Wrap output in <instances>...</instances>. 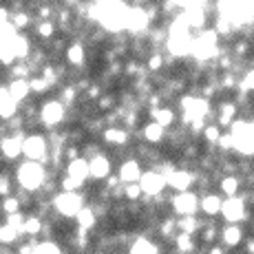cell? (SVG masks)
<instances>
[{"label":"cell","instance_id":"cell-34","mask_svg":"<svg viewBox=\"0 0 254 254\" xmlns=\"http://www.w3.org/2000/svg\"><path fill=\"white\" fill-rule=\"evenodd\" d=\"M9 20V7H4V4H0V24Z\"/></svg>","mask_w":254,"mask_h":254},{"label":"cell","instance_id":"cell-32","mask_svg":"<svg viewBox=\"0 0 254 254\" xmlns=\"http://www.w3.org/2000/svg\"><path fill=\"white\" fill-rule=\"evenodd\" d=\"M0 210H2L4 214H11V212H18V210H22V206H20V201H18L16 194H7V197H2Z\"/></svg>","mask_w":254,"mask_h":254},{"label":"cell","instance_id":"cell-23","mask_svg":"<svg viewBox=\"0 0 254 254\" xmlns=\"http://www.w3.org/2000/svg\"><path fill=\"white\" fill-rule=\"evenodd\" d=\"M16 113H18V104L11 100L7 86L0 84V120H9V117Z\"/></svg>","mask_w":254,"mask_h":254},{"label":"cell","instance_id":"cell-29","mask_svg":"<svg viewBox=\"0 0 254 254\" xmlns=\"http://www.w3.org/2000/svg\"><path fill=\"white\" fill-rule=\"evenodd\" d=\"M199 239H201L203 246L217 243L219 241V226L214 221H210L208 226H201V228H199Z\"/></svg>","mask_w":254,"mask_h":254},{"label":"cell","instance_id":"cell-18","mask_svg":"<svg viewBox=\"0 0 254 254\" xmlns=\"http://www.w3.org/2000/svg\"><path fill=\"white\" fill-rule=\"evenodd\" d=\"M64 173L69 175L73 179H80V182H86L89 179V162H86V157H75V159H69L64 166Z\"/></svg>","mask_w":254,"mask_h":254},{"label":"cell","instance_id":"cell-27","mask_svg":"<svg viewBox=\"0 0 254 254\" xmlns=\"http://www.w3.org/2000/svg\"><path fill=\"white\" fill-rule=\"evenodd\" d=\"M221 126L217 124V122H206V126L201 128V135L199 137L203 139V144H208V146H214L217 144V139H219V135H221Z\"/></svg>","mask_w":254,"mask_h":254},{"label":"cell","instance_id":"cell-33","mask_svg":"<svg viewBox=\"0 0 254 254\" xmlns=\"http://www.w3.org/2000/svg\"><path fill=\"white\" fill-rule=\"evenodd\" d=\"M141 188L137 182H130V184H124V199L126 201H139L141 199Z\"/></svg>","mask_w":254,"mask_h":254},{"label":"cell","instance_id":"cell-2","mask_svg":"<svg viewBox=\"0 0 254 254\" xmlns=\"http://www.w3.org/2000/svg\"><path fill=\"white\" fill-rule=\"evenodd\" d=\"M49 168L42 162H33V159H24V162L18 166L16 170V182L20 188L29 190V192H36V190L42 188V184L47 182L49 177Z\"/></svg>","mask_w":254,"mask_h":254},{"label":"cell","instance_id":"cell-22","mask_svg":"<svg viewBox=\"0 0 254 254\" xmlns=\"http://www.w3.org/2000/svg\"><path fill=\"white\" fill-rule=\"evenodd\" d=\"M175 243V250L182 252V254H188V252H197V243H194V234H188V232H175V237L170 239Z\"/></svg>","mask_w":254,"mask_h":254},{"label":"cell","instance_id":"cell-5","mask_svg":"<svg viewBox=\"0 0 254 254\" xmlns=\"http://www.w3.org/2000/svg\"><path fill=\"white\" fill-rule=\"evenodd\" d=\"M168 206L173 214H199V192L197 190H177L175 194H168Z\"/></svg>","mask_w":254,"mask_h":254},{"label":"cell","instance_id":"cell-17","mask_svg":"<svg viewBox=\"0 0 254 254\" xmlns=\"http://www.w3.org/2000/svg\"><path fill=\"white\" fill-rule=\"evenodd\" d=\"M64 60L69 66H84L86 64V47L82 40H73L64 49Z\"/></svg>","mask_w":254,"mask_h":254},{"label":"cell","instance_id":"cell-7","mask_svg":"<svg viewBox=\"0 0 254 254\" xmlns=\"http://www.w3.org/2000/svg\"><path fill=\"white\" fill-rule=\"evenodd\" d=\"M141 192L146 194V197H157L159 192H164V190H168V184H166V177L159 170L155 168H148V170H141L139 179H137Z\"/></svg>","mask_w":254,"mask_h":254},{"label":"cell","instance_id":"cell-4","mask_svg":"<svg viewBox=\"0 0 254 254\" xmlns=\"http://www.w3.org/2000/svg\"><path fill=\"white\" fill-rule=\"evenodd\" d=\"M219 214H223L226 223H248L250 226V206L243 201L241 194L226 197V201H221Z\"/></svg>","mask_w":254,"mask_h":254},{"label":"cell","instance_id":"cell-15","mask_svg":"<svg viewBox=\"0 0 254 254\" xmlns=\"http://www.w3.org/2000/svg\"><path fill=\"white\" fill-rule=\"evenodd\" d=\"M7 91H9L11 100L16 102L18 106L24 104V102L29 100V95H33L27 77H11V80H9V84H7Z\"/></svg>","mask_w":254,"mask_h":254},{"label":"cell","instance_id":"cell-20","mask_svg":"<svg viewBox=\"0 0 254 254\" xmlns=\"http://www.w3.org/2000/svg\"><path fill=\"white\" fill-rule=\"evenodd\" d=\"M128 252H133V254H155V252H164V250L150 237L141 234V237H137V239H133V241H130Z\"/></svg>","mask_w":254,"mask_h":254},{"label":"cell","instance_id":"cell-12","mask_svg":"<svg viewBox=\"0 0 254 254\" xmlns=\"http://www.w3.org/2000/svg\"><path fill=\"white\" fill-rule=\"evenodd\" d=\"M239 106L234 104L232 100H226V102H219L214 106V122H217L221 128H228V126L234 122V117H239Z\"/></svg>","mask_w":254,"mask_h":254},{"label":"cell","instance_id":"cell-31","mask_svg":"<svg viewBox=\"0 0 254 254\" xmlns=\"http://www.w3.org/2000/svg\"><path fill=\"white\" fill-rule=\"evenodd\" d=\"M232 56L237 58V60H243L246 56H250V40H246V38H239L237 42H234V47H232Z\"/></svg>","mask_w":254,"mask_h":254},{"label":"cell","instance_id":"cell-8","mask_svg":"<svg viewBox=\"0 0 254 254\" xmlns=\"http://www.w3.org/2000/svg\"><path fill=\"white\" fill-rule=\"evenodd\" d=\"M86 162H89V179H93V182H102L104 177H109L113 173V159L102 150L86 157Z\"/></svg>","mask_w":254,"mask_h":254},{"label":"cell","instance_id":"cell-14","mask_svg":"<svg viewBox=\"0 0 254 254\" xmlns=\"http://www.w3.org/2000/svg\"><path fill=\"white\" fill-rule=\"evenodd\" d=\"M221 201L223 197L217 192H208V190H203V192H199V212L203 214V217H217L219 210H221Z\"/></svg>","mask_w":254,"mask_h":254},{"label":"cell","instance_id":"cell-35","mask_svg":"<svg viewBox=\"0 0 254 254\" xmlns=\"http://www.w3.org/2000/svg\"><path fill=\"white\" fill-rule=\"evenodd\" d=\"M246 252H248V254H252V252H254V239H252V237H248V239H246Z\"/></svg>","mask_w":254,"mask_h":254},{"label":"cell","instance_id":"cell-1","mask_svg":"<svg viewBox=\"0 0 254 254\" xmlns=\"http://www.w3.org/2000/svg\"><path fill=\"white\" fill-rule=\"evenodd\" d=\"M228 133L232 135V153L239 157H250L254 153V122L250 117H234V122L228 126Z\"/></svg>","mask_w":254,"mask_h":254},{"label":"cell","instance_id":"cell-26","mask_svg":"<svg viewBox=\"0 0 254 254\" xmlns=\"http://www.w3.org/2000/svg\"><path fill=\"white\" fill-rule=\"evenodd\" d=\"M20 237H22V234L18 232L13 226H9L7 221H4V223H0V243H2V246L13 248V243H18V241H20Z\"/></svg>","mask_w":254,"mask_h":254},{"label":"cell","instance_id":"cell-30","mask_svg":"<svg viewBox=\"0 0 254 254\" xmlns=\"http://www.w3.org/2000/svg\"><path fill=\"white\" fill-rule=\"evenodd\" d=\"M27 80H29V86H31V93H36V95H45V93L51 91L49 82L40 75V73H33V75H29Z\"/></svg>","mask_w":254,"mask_h":254},{"label":"cell","instance_id":"cell-16","mask_svg":"<svg viewBox=\"0 0 254 254\" xmlns=\"http://www.w3.org/2000/svg\"><path fill=\"white\" fill-rule=\"evenodd\" d=\"M146 113H148L150 120H155L157 124H162L164 128H170V126L177 124L179 120V113L173 109V106H155V109H146Z\"/></svg>","mask_w":254,"mask_h":254},{"label":"cell","instance_id":"cell-9","mask_svg":"<svg viewBox=\"0 0 254 254\" xmlns=\"http://www.w3.org/2000/svg\"><path fill=\"white\" fill-rule=\"evenodd\" d=\"M197 173H199V168L192 173L190 168H177V166H175V168L166 175V184H168V188H173V190H190L194 186Z\"/></svg>","mask_w":254,"mask_h":254},{"label":"cell","instance_id":"cell-21","mask_svg":"<svg viewBox=\"0 0 254 254\" xmlns=\"http://www.w3.org/2000/svg\"><path fill=\"white\" fill-rule=\"evenodd\" d=\"M219 190H221L223 197H234V194H239V190H241V175H221L219 177Z\"/></svg>","mask_w":254,"mask_h":254},{"label":"cell","instance_id":"cell-28","mask_svg":"<svg viewBox=\"0 0 254 254\" xmlns=\"http://www.w3.org/2000/svg\"><path fill=\"white\" fill-rule=\"evenodd\" d=\"M36 36L40 38L42 42H49L53 36H58V24L53 20H40L36 24Z\"/></svg>","mask_w":254,"mask_h":254},{"label":"cell","instance_id":"cell-25","mask_svg":"<svg viewBox=\"0 0 254 254\" xmlns=\"http://www.w3.org/2000/svg\"><path fill=\"white\" fill-rule=\"evenodd\" d=\"M146 71L148 73H162V71H166V56L162 51H150L148 56H146Z\"/></svg>","mask_w":254,"mask_h":254},{"label":"cell","instance_id":"cell-24","mask_svg":"<svg viewBox=\"0 0 254 254\" xmlns=\"http://www.w3.org/2000/svg\"><path fill=\"white\" fill-rule=\"evenodd\" d=\"M9 22L18 29V31H24L33 24V13L29 9H18V11H9Z\"/></svg>","mask_w":254,"mask_h":254},{"label":"cell","instance_id":"cell-11","mask_svg":"<svg viewBox=\"0 0 254 254\" xmlns=\"http://www.w3.org/2000/svg\"><path fill=\"white\" fill-rule=\"evenodd\" d=\"M243 237H246V230H243L239 223H228V226L219 228V241H221V246H226L228 250L241 246Z\"/></svg>","mask_w":254,"mask_h":254},{"label":"cell","instance_id":"cell-19","mask_svg":"<svg viewBox=\"0 0 254 254\" xmlns=\"http://www.w3.org/2000/svg\"><path fill=\"white\" fill-rule=\"evenodd\" d=\"M166 137V128L162 124H157V122H148V124H144V128H141V139L146 141V144H153V146H157V144H162Z\"/></svg>","mask_w":254,"mask_h":254},{"label":"cell","instance_id":"cell-10","mask_svg":"<svg viewBox=\"0 0 254 254\" xmlns=\"http://www.w3.org/2000/svg\"><path fill=\"white\" fill-rule=\"evenodd\" d=\"M102 141L109 146H115V148H124V146H128L130 141H133V133H130L128 128H124V126L115 124V126H104L102 128Z\"/></svg>","mask_w":254,"mask_h":254},{"label":"cell","instance_id":"cell-13","mask_svg":"<svg viewBox=\"0 0 254 254\" xmlns=\"http://www.w3.org/2000/svg\"><path fill=\"white\" fill-rule=\"evenodd\" d=\"M141 170H144V166L137 157H126L124 162L120 164V170H117V177H120L122 184H130V182H137Z\"/></svg>","mask_w":254,"mask_h":254},{"label":"cell","instance_id":"cell-6","mask_svg":"<svg viewBox=\"0 0 254 254\" xmlns=\"http://www.w3.org/2000/svg\"><path fill=\"white\" fill-rule=\"evenodd\" d=\"M22 155H24V159H33V162H42V164L47 162L49 141L40 130L27 133L22 137Z\"/></svg>","mask_w":254,"mask_h":254},{"label":"cell","instance_id":"cell-36","mask_svg":"<svg viewBox=\"0 0 254 254\" xmlns=\"http://www.w3.org/2000/svg\"><path fill=\"white\" fill-rule=\"evenodd\" d=\"M36 2H51V0H36Z\"/></svg>","mask_w":254,"mask_h":254},{"label":"cell","instance_id":"cell-3","mask_svg":"<svg viewBox=\"0 0 254 254\" xmlns=\"http://www.w3.org/2000/svg\"><path fill=\"white\" fill-rule=\"evenodd\" d=\"M38 120H40L42 128L62 126L66 120V106L62 104L58 97H49L42 104H38Z\"/></svg>","mask_w":254,"mask_h":254}]
</instances>
